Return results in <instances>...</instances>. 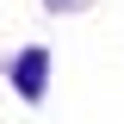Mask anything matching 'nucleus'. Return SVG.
Returning <instances> with one entry per match:
<instances>
[{"label":"nucleus","instance_id":"nucleus-1","mask_svg":"<svg viewBox=\"0 0 124 124\" xmlns=\"http://www.w3.org/2000/svg\"><path fill=\"white\" fill-rule=\"evenodd\" d=\"M44 68H50V50H25V56L13 62V87L25 93V99H37V93H44Z\"/></svg>","mask_w":124,"mask_h":124}]
</instances>
